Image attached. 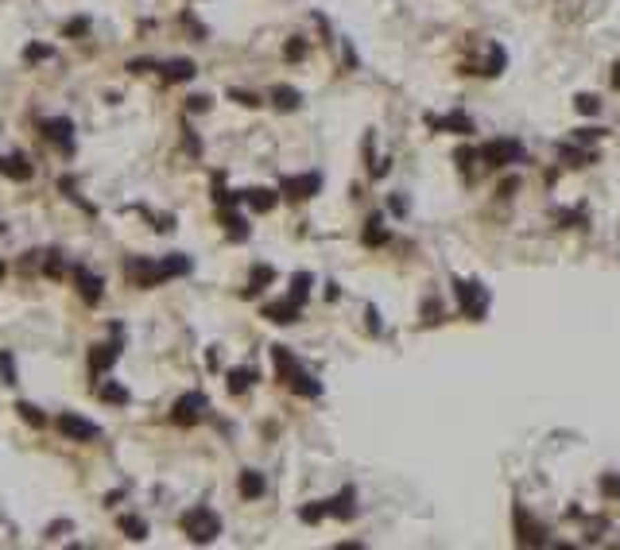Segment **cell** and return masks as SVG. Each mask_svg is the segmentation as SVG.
<instances>
[{"label":"cell","mask_w":620,"mask_h":550,"mask_svg":"<svg viewBox=\"0 0 620 550\" xmlns=\"http://www.w3.org/2000/svg\"><path fill=\"white\" fill-rule=\"evenodd\" d=\"M272 361H276L279 380H283L295 395H306V399H318V395H322V383L295 361V353H291L287 345H272Z\"/></svg>","instance_id":"obj_1"},{"label":"cell","mask_w":620,"mask_h":550,"mask_svg":"<svg viewBox=\"0 0 620 550\" xmlns=\"http://www.w3.org/2000/svg\"><path fill=\"white\" fill-rule=\"evenodd\" d=\"M182 535H187L190 542H198V547H206V542H214L217 535H221V515H217L214 508H194L182 515Z\"/></svg>","instance_id":"obj_2"},{"label":"cell","mask_w":620,"mask_h":550,"mask_svg":"<svg viewBox=\"0 0 620 550\" xmlns=\"http://www.w3.org/2000/svg\"><path fill=\"white\" fill-rule=\"evenodd\" d=\"M477 159H481V167L489 171H500V167H512L523 159V144L520 140H489L477 148Z\"/></svg>","instance_id":"obj_3"},{"label":"cell","mask_w":620,"mask_h":550,"mask_svg":"<svg viewBox=\"0 0 620 550\" xmlns=\"http://www.w3.org/2000/svg\"><path fill=\"white\" fill-rule=\"evenodd\" d=\"M453 295H458V306L469 322H481L489 314V291L473 279H453Z\"/></svg>","instance_id":"obj_4"},{"label":"cell","mask_w":620,"mask_h":550,"mask_svg":"<svg viewBox=\"0 0 620 550\" xmlns=\"http://www.w3.org/2000/svg\"><path fill=\"white\" fill-rule=\"evenodd\" d=\"M512 523H516V542H520V547H547V542H551L547 539V527H543L523 504L512 508Z\"/></svg>","instance_id":"obj_5"},{"label":"cell","mask_w":620,"mask_h":550,"mask_svg":"<svg viewBox=\"0 0 620 550\" xmlns=\"http://www.w3.org/2000/svg\"><path fill=\"white\" fill-rule=\"evenodd\" d=\"M206 395L202 392H187V395H178L175 399V407H171V423H178V426H194V423H202L206 419Z\"/></svg>","instance_id":"obj_6"},{"label":"cell","mask_w":620,"mask_h":550,"mask_svg":"<svg viewBox=\"0 0 620 550\" xmlns=\"http://www.w3.org/2000/svg\"><path fill=\"white\" fill-rule=\"evenodd\" d=\"M124 272L136 287H159L163 275H159V260H148V256H129L124 260Z\"/></svg>","instance_id":"obj_7"},{"label":"cell","mask_w":620,"mask_h":550,"mask_svg":"<svg viewBox=\"0 0 620 550\" xmlns=\"http://www.w3.org/2000/svg\"><path fill=\"white\" fill-rule=\"evenodd\" d=\"M59 430L66 434L70 442H97L101 438V426L89 423V419H82V415H74V411H66L59 419Z\"/></svg>","instance_id":"obj_8"},{"label":"cell","mask_w":620,"mask_h":550,"mask_svg":"<svg viewBox=\"0 0 620 550\" xmlns=\"http://www.w3.org/2000/svg\"><path fill=\"white\" fill-rule=\"evenodd\" d=\"M279 190H283L291 202H306V198H314L318 190H322V175H314V171H310V175H291V178L279 182Z\"/></svg>","instance_id":"obj_9"},{"label":"cell","mask_w":620,"mask_h":550,"mask_svg":"<svg viewBox=\"0 0 620 550\" xmlns=\"http://www.w3.org/2000/svg\"><path fill=\"white\" fill-rule=\"evenodd\" d=\"M39 128H43V136H47L50 144H59L62 151L74 148V120L70 117H43Z\"/></svg>","instance_id":"obj_10"},{"label":"cell","mask_w":620,"mask_h":550,"mask_svg":"<svg viewBox=\"0 0 620 550\" xmlns=\"http://www.w3.org/2000/svg\"><path fill=\"white\" fill-rule=\"evenodd\" d=\"M120 357V325H113V341L105 345H93V353H89V364H93V372H105V368H113Z\"/></svg>","instance_id":"obj_11"},{"label":"cell","mask_w":620,"mask_h":550,"mask_svg":"<svg viewBox=\"0 0 620 550\" xmlns=\"http://www.w3.org/2000/svg\"><path fill=\"white\" fill-rule=\"evenodd\" d=\"M299 314H303V303L299 298H279V303H267L264 306V318L267 322H276V325H291V322H299Z\"/></svg>","instance_id":"obj_12"},{"label":"cell","mask_w":620,"mask_h":550,"mask_svg":"<svg viewBox=\"0 0 620 550\" xmlns=\"http://www.w3.org/2000/svg\"><path fill=\"white\" fill-rule=\"evenodd\" d=\"M74 283H78V295L86 298L89 306L101 303V295H105V279H101V275H93L89 267H74Z\"/></svg>","instance_id":"obj_13"},{"label":"cell","mask_w":620,"mask_h":550,"mask_svg":"<svg viewBox=\"0 0 620 550\" xmlns=\"http://www.w3.org/2000/svg\"><path fill=\"white\" fill-rule=\"evenodd\" d=\"M156 70L163 74V82H167V86H178V82H194V74H198V66H194L190 59H163Z\"/></svg>","instance_id":"obj_14"},{"label":"cell","mask_w":620,"mask_h":550,"mask_svg":"<svg viewBox=\"0 0 620 550\" xmlns=\"http://www.w3.org/2000/svg\"><path fill=\"white\" fill-rule=\"evenodd\" d=\"M0 171H4L12 182H31V175H35V171H31V163L20 155V151H12V155L0 159Z\"/></svg>","instance_id":"obj_15"},{"label":"cell","mask_w":620,"mask_h":550,"mask_svg":"<svg viewBox=\"0 0 620 550\" xmlns=\"http://www.w3.org/2000/svg\"><path fill=\"white\" fill-rule=\"evenodd\" d=\"M326 508H330L334 520H353V515H357V492L353 489H341L334 500H326Z\"/></svg>","instance_id":"obj_16"},{"label":"cell","mask_w":620,"mask_h":550,"mask_svg":"<svg viewBox=\"0 0 620 550\" xmlns=\"http://www.w3.org/2000/svg\"><path fill=\"white\" fill-rule=\"evenodd\" d=\"M245 206L248 209H256V214H272L276 209V202H279V194L276 190H267V187H256V190H245Z\"/></svg>","instance_id":"obj_17"},{"label":"cell","mask_w":620,"mask_h":550,"mask_svg":"<svg viewBox=\"0 0 620 550\" xmlns=\"http://www.w3.org/2000/svg\"><path fill=\"white\" fill-rule=\"evenodd\" d=\"M431 128L438 132H458V136H469L473 132V120L465 113H450V117H431Z\"/></svg>","instance_id":"obj_18"},{"label":"cell","mask_w":620,"mask_h":550,"mask_svg":"<svg viewBox=\"0 0 620 550\" xmlns=\"http://www.w3.org/2000/svg\"><path fill=\"white\" fill-rule=\"evenodd\" d=\"M236 489H241L245 500H260V496H264V477H260L256 469H245L236 477Z\"/></svg>","instance_id":"obj_19"},{"label":"cell","mask_w":620,"mask_h":550,"mask_svg":"<svg viewBox=\"0 0 620 550\" xmlns=\"http://www.w3.org/2000/svg\"><path fill=\"white\" fill-rule=\"evenodd\" d=\"M187 272H190V260L182 252H171V256L159 260V275H163V283H167V279H178V275H187Z\"/></svg>","instance_id":"obj_20"},{"label":"cell","mask_w":620,"mask_h":550,"mask_svg":"<svg viewBox=\"0 0 620 550\" xmlns=\"http://www.w3.org/2000/svg\"><path fill=\"white\" fill-rule=\"evenodd\" d=\"M272 105L283 108V113H295V108L303 105V93L291 89V86H276V89H272Z\"/></svg>","instance_id":"obj_21"},{"label":"cell","mask_w":620,"mask_h":550,"mask_svg":"<svg viewBox=\"0 0 620 550\" xmlns=\"http://www.w3.org/2000/svg\"><path fill=\"white\" fill-rule=\"evenodd\" d=\"M256 380H260L256 368H233V372H229V392H233V395H245Z\"/></svg>","instance_id":"obj_22"},{"label":"cell","mask_w":620,"mask_h":550,"mask_svg":"<svg viewBox=\"0 0 620 550\" xmlns=\"http://www.w3.org/2000/svg\"><path fill=\"white\" fill-rule=\"evenodd\" d=\"M97 395H101L105 403H117V407H124V403L132 399L129 388H124V383H117V380H101V383H97Z\"/></svg>","instance_id":"obj_23"},{"label":"cell","mask_w":620,"mask_h":550,"mask_svg":"<svg viewBox=\"0 0 620 550\" xmlns=\"http://www.w3.org/2000/svg\"><path fill=\"white\" fill-rule=\"evenodd\" d=\"M117 527L124 531V535H129L132 542H144V539H148V523L140 520V515H120V520H117Z\"/></svg>","instance_id":"obj_24"},{"label":"cell","mask_w":620,"mask_h":550,"mask_svg":"<svg viewBox=\"0 0 620 550\" xmlns=\"http://www.w3.org/2000/svg\"><path fill=\"white\" fill-rule=\"evenodd\" d=\"M384 240H388L384 217H380V214H373V217H368V225H364V245H373V248H376V245H384Z\"/></svg>","instance_id":"obj_25"},{"label":"cell","mask_w":620,"mask_h":550,"mask_svg":"<svg viewBox=\"0 0 620 550\" xmlns=\"http://www.w3.org/2000/svg\"><path fill=\"white\" fill-rule=\"evenodd\" d=\"M310 272H295L291 275V298H299V303H306V295H310Z\"/></svg>","instance_id":"obj_26"},{"label":"cell","mask_w":620,"mask_h":550,"mask_svg":"<svg viewBox=\"0 0 620 550\" xmlns=\"http://www.w3.org/2000/svg\"><path fill=\"white\" fill-rule=\"evenodd\" d=\"M221 221H225V229H229V236H233V240H248V225H245V217H241V214H233V209H229Z\"/></svg>","instance_id":"obj_27"},{"label":"cell","mask_w":620,"mask_h":550,"mask_svg":"<svg viewBox=\"0 0 620 550\" xmlns=\"http://www.w3.org/2000/svg\"><path fill=\"white\" fill-rule=\"evenodd\" d=\"M272 279H276V272H272V267H267V264L252 267V287H248L245 295H256V291H264V287L272 283Z\"/></svg>","instance_id":"obj_28"},{"label":"cell","mask_w":620,"mask_h":550,"mask_svg":"<svg viewBox=\"0 0 620 550\" xmlns=\"http://www.w3.org/2000/svg\"><path fill=\"white\" fill-rule=\"evenodd\" d=\"M16 411H20L24 423H31V426H47V415H43L35 403H16Z\"/></svg>","instance_id":"obj_29"},{"label":"cell","mask_w":620,"mask_h":550,"mask_svg":"<svg viewBox=\"0 0 620 550\" xmlns=\"http://www.w3.org/2000/svg\"><path fill=\"white\" fill-rule=\"evenodd\" d=\"M326 515H330V508H326V500H314V504H306V508L299 511V520H303V523H322Z\"/></svg>","instance_id":"obj_30"},{"label":"cell","mask_w":620,"mask_h":550,"mask_svg":"<svg viewBox=\"0 0 620 550\" xmlns=\"http://www.w3.org/2000/svg\"><path fill=\"white\" fill-rule=\"evenodd\" d=\"M562 159H566V167H585V163H593L597 155H593V151H581V148H578V151H574V148H562Z\"/></svg>","instance_id":"obj_31"},{"label":"cell","mask_w":620,"mask_h":550,"mask_svg":"<svg viewBox=\"0 0 620 550\" xmlns=\"http://www.w3.org/2000/svg\"><path fill=\"white\" fill-rule=\"evenodd\" d=\"M601 492L609 500H620V473H601Z\"/></svg>","instance_id":"obj_32"},{"label":"cell","mask_w":620,"mask_h":550,"mask_svg":"<svg viewBox=\"0 0 620 550\" xmlns=\"http://www.w3.org/2000/svg\"><path fill=\"white\" fill-rule=\"evenodd\" d=\"M574 108H578V113H585V117H593V113L601 108V101L593 97V93H578V97H574Z\"/></svg>","instance_id":"obj_33"},{"label":"cell","mask_w":620,"mask_h":550,"mask_svg":"<svg viewBox=\"0 0 620 550\" xmlns=\"http://www.w3.org/2000/svg\"><path fill=\"white\" fill-rule=\"evenodd\" d=\"M0 376H4V383H16V361L8 349H0Z\"/></svg>","instance_id":"obj_34"},{"label":"cell","mask_w":620,"mask_h":550,"mask_svg":"<svg viewBox=\"0 0 620 550\" xmlns=\"http://www.w3.org/2000/svg\"><path fill=\"white\" fill-rule=\"evenodd\" d=\"M50 55H55L50 47H39V43H31V47L24 50V62H43V59H50Z\"/></svg>","instance_id":"obj_35"},{"label":"cell","mask_w":620,"mask_h":550,"mask_svg":"<svg viewBox=\"0 0 620 550\" xmlns=\"http://www.w3.org/2000/svg\"><path fill=\"white\" fill-rule=\"evenodd\" d=\"M283 55H287V62H299V59L306 55V43H303V39H291V43L283 47Z\"/></svg>","instance_id":"obj_36"},{"label":"cell","mask_w":620,"mask_h":550,"mask_svg":"<svg viewBox=\"0 0 620 550\" xmlns=\"http://www.w3.org/2000/svg\"><path fill=\"white\" fill-rule=\"evenodd\" d=\"M500 70H504V50L496 47V43H492V62H489V70H485V74H489V78H496Z\"/></svg>","instance_id":"obj_37"},{"label":"cell","mask_w":620,"mask_h":550,"mask_svg":"<svg viewBox=\"0 0 620 550\" xmlns=\"http://www.w3.org/2000/svg\"><path fill=\"white\" fill-rule=\"evenodd\" d=\"M229 97H233V101H241L245 108H256V105H260V97H252V93H245V89H233Z\"/></svg>","instance_id":"obj_38"},{"label":"cell","mask_w":620,"mask_h":550,"mask_svg":"<svg viewBox=\"0 0 620 550\" xmlns=\"http://www.w3.org/2000/svg\"><path fill=\"white\" fill-rule=\"evenodd\" d=\"M597 136H605L601 128H578V132H574V140H578V144H590V140H597Z\"/></svg>","instance_id":"obj_39"},{"label":"cell","mask_w":620,"mask_h":550,"mask_svg":"<svg viewBox=\"0 0 620 550\" xmlns=\"http://www.w3.org/2000/svg\"><path fill=\"white\" fill-rule=\"evenodd\" d=\"M187 105H190V113H206V108H209V97H206V93H198V97H190Z\"/></svg>","instance_id":"obj_40"},{"label":"cell","mask_w":620,"mask_h":550,"mask_svg":"<svg viewBox=\"0 0 620 550\" xmlns=\"http://www.w3.org/2000/svg\"><path fill=\"white\" fill-rule=\"evenodd\" d=\"M89 31V20H74V23H66V35H86Z\"/></svg>","instance_id":"obj_41"},{"label":"cell","mask_w":620,"mask_h":550,"mask_svg":"<svg viewBox=\"0 0 620 550\" xmlns=\"http://www.w3.org/2000/svg\"><path fill=\"white\" fill-rule=\"evenodd\" d=\"M4 272H8V267H4V260H0V279H4Z\"/></svg>","instance_id":"obj_42"}]
</instances>
